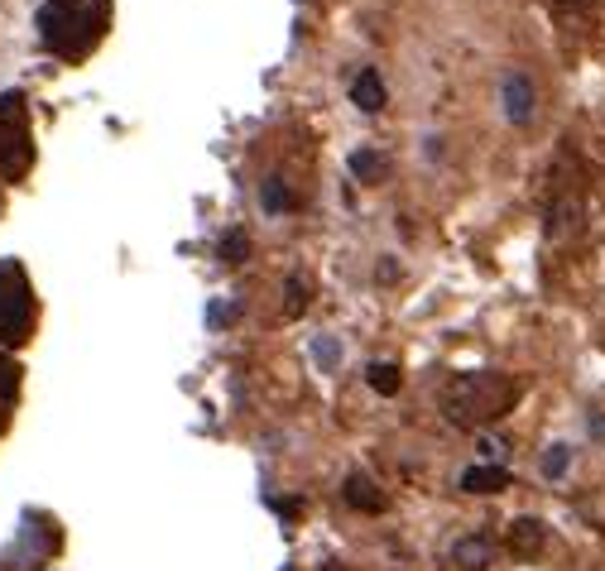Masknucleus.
Masks as SVG:
<instances>
[{
  "label": "nucleus",
  "mask_w": 605,
  "mask_h": 571,
  "mask_svg": "<svg viewBox=\"0 0 605 571\" xmlns=\"http://www.w3.org/2000/svg\"><path fill=\"white\" fill-rule=\"evenodd\" d=\"M111 24V0H49L39 10V39L58 58H82L101 44Z\"/></svg>",
  "instance_id": "f257e3e1"
},
{
  "label": "nucleus",
  "mask_w": 605,
  "mask_h": 571,
  "mask_svg": "<svg viewBox=\"0 0 605 571\" xmlns=\"http://www.w3.org/2000/svg\"><path fill=\"white\" fill-rule=\"evenodd\" d=\"M524 399V384L509 380V375H495V370H476V375H461L452 389H447V418L461 423V428H476L485 418H505L509 408Z\"/></svg>",
  "instance_id": "f03ea898"
},
{
  "label": "nucleus",
  "mask_w": 605,
  "mask_h": 571,
  "mask_svg": "<svg viewBox=\"0 0 605 571\" xmlns=\"http://www.w3.org/2000/svg\"><path fill=\"white\" fill-rule=\"evenodd\" d=\"M34 332V293H29L25 269L15 260L0 264V341L20 346Z\"/></svg>",
  "instance_id": "7ed1b4c3"
},
{
  "label": "nucleus",
  "mask_w": 605,
  "mask_h": 571,
  "mask_svg": "<svg viewBox=\"0 0 605 571\" xmlns=\"http://www.w3.org/2000/svg\"><path fill=\"white\" fill-rule=\"evenodd\" d=\"M29 164H34V140L25 125V96L5 92L0 96V168L5 178H25Z\"/></svg>",
  "instance_id": "20e7f679"
},
{
  "label": "nucleus",
  "mask_w": 605,
  "mask_h": 571,
  "mask_svg": "<svg viewBox=\"0 0 605 571\" xmlns=\"http://www.w3.org/2000/svg\"><path fill=\"white\" fill-rule=\"evenodd\" d=\"M500 101H505V120L509 125H529L533 120V82L524 77V72H505L500 77Z\"/></svg>",
  "instance_id": "39448f33"
},
{
  "label": "nucleus",
  "mask_w": 605,
  "mask_h": 571,
  "mask_svg": "<svg viewBox=\"0 0 605 571\" xmlns=\"http://www.w3.org/2000/svg\"><path fill=\"white\" fill-rule=\"evenodd\" d=\"M341 500L351 504V509H361V514H380V509H385V490H380L375 480L351 476L346 485H341Z\"/></svg>",
  "instance_id": "423d86ee"
},
{
  "label": "nucleus",
  "mask_w": 605,
  "mask_h": 571,
  "mask_svg": "<svg viewBox=\"0 0 605 571\" xmlns=\"http://www.w3.org/2000/svg\"><path fill=\"white\" fill-rule=\"evenodd\" d=\"M543 548V524L538 519H514L509 524V552L519 557V562H533Z\"/></svg>",
  "instance_id": "0eeeda50"
},
{
  "label": "nucleus",
  "mask_w": 605,
  "mask_h": 571,
  "mask_svg": "<svg viewBox=\"0 0 605 571\" xmlns=\"http://www.w3.org/2000/svg\"><path fill=\"white\" fill-rule=\"evenodd\" d=\"M505 485H509L505 466H471V471H461V490L466 495H500Z\"/></svg>",
  "instance_id": "6e6552de"
},
{
  "label": "nucleus",
  "mask_w": 605,
  "mask_h": 571,
  "mask_svg": "<svg viewBox=\"0 0 605 571\" xmlns=\"http://www.w3.org/2000/svg\"><path fill=\"white\" fill-rule=\"evenodd\" d=\"M351 101L361 106V111H385V82H380V72L375 68H365V72H356V82H351Z\"/></svg>",
  "instance_id": "1a4fd4ad"
},
{
  "label": "nucleus",
  "mask_w": 605,
  "mask_h": 571,
  "mask_svg": "<svg viewBox=\"0 0 605 571\" xmlns=\"http://www.w3.org/2000/svg\"><path fill=\"white\" fill-rule=\"evenodd\" d=\"M452 567L485 571L490 567V538H457V543H452Z\"/></svg>",
  "instance_id": "9d476101"
},
{
  "label": "nucleus",
  "mask_w": 605,
  "mask_h": 571,
  "mask_svg": "<svg viewBox=\"0 0 605 571\" xmlns=\"http://www.w3.org/2000/svg\"><path fill=\"white\" fill-rule=\"evenodd\" d=\"M284 317H303L308 312V303H313V288H308V279H298V274H289V284H284Z\"/></svg>",
  "instance_id": "9b49d317"
},
{
  "label": "nucleus",
  "mask_w": 605,
  "mask_h": 571,
  "mask_svg": "<svg viewBox=\"0 0 605 571\" xmlns=\"http://www.w3.org/2000/svg\"><path fill=\"white\" fill-rule=\"evenodd\" d=\"M351 173H356L361 183H380V178H385V159H380L375 149H356V154H351Z\"/></svg>",
  "instance_id": "f8f14e48"
},
{
  "label": "nucleus",
  "mask_w": 605,
  "mask_h": 571,
  "mask_svg": "<svg viewBox=\"0 0 605 571\" xmlns=\"http://www.w3.org/2000/svg\"><path fill=\"white\" fill-rule=\"evenodd\" d=\"M365 380H370V389L375 394H399V365H389V360H375L370 370H365Z\"/></svg>",
  "instance_id": "ddd939ff"
},
{
  "label": "nucleus",
  "mask_w": 605,
  "mask_h": 571,
  "mask_svg": "<svg viewBox=\"0 0 605 571\" xmlns=\"http://www.w3.org/2000/svg\"><path fill=\"white\" fill-rule=\"evenodd\" d=\"M260 202H265L269 216H284V212H289L293 197H289V188H284V178H265V188H260Z\"/></svg>",
  "instance_id": "4468645a"
},
{
  "label": "nucleus",
  "mask_w": 605,
  "mask_h": 571,
  "mask_svg": "<svg viewBox=\"0 0 605 571\" xmlns=\"http://www.w3.org/2000/svg\"><path fill=\"white\" fill-rule=\"evenodd\" d=\"M217 250H221V260L226 264H245L250 260V236H245V231H226Z\"/></svg>",
  "instance_id": "2eb2a0df"
},
{
  "label": "nucleus",
  "mask_w": 605,
  "mask_h": 571,
  "mask_svg": "<svg viewBox=\"0 0 605 571\" xmlns=\"http://www.w3.org/2000/svg\"><path fill=\"white\" fill-rule=\"evenodd\" d=\"M313 356L322 370H337L341 365V341L337 336H313Z\"/></svg>",
  "instance_id": "dca6fc26"
},
{
  "label": "nucleus",
  "mask_w": 605,
  "mask_h": 571,
  "mask_svg": "<svg viewBox=\"0 0 605 571\" xmlns=\"http://www.w3.org/2000/svg\"><path fill=\"white\" fill-rule=\"evenodd\" d=\"M15 389H20V365L0 351V399H15Z\"/></svg>",
  "instance_id": "f3484780"
},
{
  "label": "nucleus",
  "mask_w": 605,
  "mask_h": 571,
  "mask_svg": "<svg viewBox=\"0 0 605 571\" xmlns=\"http://www.w3.org/2000/svg\"><path fill=\"white\" fill-rule=\"evenodd\" d=\"M562 471H567V447H553V452L543 456V476H548V480H557V476H562Z\"/></svg>",
  "instance_id": "a211bd4d"
},
{
  "label": "nucleus",
  "mask_w": 605,
  "mask_h": 571,
  "mask_svg": "<svg viewBox=\"0 0 605 571\" xmlns=\"http://www.w3.org/2000/svg\"><path fill=\"white\" fill-rule=\"evenodd\" d=\"M476 447H481L485 466H495V461H500V456H505V442H495V437H481V442H476Z\"/></svg>",
  "instance_id": "6ab92c4d"
},
{
  "label": "nucleus",
  "mask_w": 605,
  "mask_h": 571,
  "mask_svg": "<svg viewBox=\"0 0 605 571\" xmlns=\"http://www.w3.org/2000/svg\"><path fill=\"white\" fill-rule=\"evenodd\" d=\"M269 509L284 514V519H298V514H303V500H269Z\"/></svg>",
  "instance_id": "aec40b11"
},
{
  "label": "nucleus",
  "mask_w": 605,
  "mask_h": 571,
  "mask_svg": "<svg viewBox=\"0 0 605 571\" xmlns=\"http://www.w3.org/2000/svg\"><path fill=\"white\" fill-rule=\"evenodd\" d=\"M562 10H577V5H591V0H557Z\"/></svg>",
  "instance_id": "412c9836"
},
{
  "label": "nucleus",
  "mask_w": 605,
  "mask_h": 571,
  "mask_svg": "<svg viewBox=\"0 0 605 571\" xmlns=\"http://www.w3.org/2000/svg\"><path fill=\"white\" fill-rule=\"evenodd\" d=\"M591 428H596V432H601V437H605V418H591Z\"/></svg>",
  "instance_id": "4be33fe9"
},
{
  "label": "nucleus",
  "mask_w": 605,
  "mask_h": 571,
  "mask_svg": "<svg viewBox=\"0 0 605 571\" xmlns=\"http://www.w3.org/2000/svg\"><path fill=\"white\" fill-rule=\"evenodd\" d=\"M284 571H293V567H284Z\"/></svg>",
  "instance_id": "5701e85b"
}]
</instances>
